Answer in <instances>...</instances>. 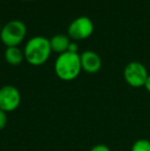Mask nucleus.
Returning a JSON list of instances; mask_svg holds the SVG:
<instances>
[{"instance_id": "3", "label": "nucleus", "mask_w": 150, "mask_h": 151, "mask_svg": "<svg viewBox=\"0 0 150 151\" xmlns=\"http://www.w3.org/2000/svg\"><path fill=\"white\" fill-rule=\"evenodd\" d=\"M26 34V25L20 20H12L2 27L0 39L6 47H12L18 46L25 39Z\"/></svg>"}, {"instance_id": "10", "label": "nucleus", "mask_w": 150, "mask_h": 151, "mask_svg": "<svg viewBox=\"0 0 150 151\" xmlns=\"http://www.w3.org/2000/svg\"><path fill=\"white\" fill-rule=\"evenodd\" d=\"M131 151H150V141L147 139H139L134 142Z\"/></svg>"}, {"instance_id": "15", "label": "nucleus", "mask_w": 150, "mask_h": 151, "mask_svg": "<svg viewBox=\"0 0 150 151\" xmlns=\"http://www.w3.org/2000/svg\"><path fill=\"white\" fill-rule=\"evenodd\" d=\"M1 29H2V26H1V22H0V32H1Z\"/></svg>"}, {"instance_id": "14", "label": "nucleus", "mask_w": 150, "mask_h": 151, "mask_svg": "<svg viewBox=\"0 0 150 151\" xmlns=\"http://www.w3.org/2000/svg\"><path fill=\"white\" fill-rule=\"evenodd\" d=\"M144 88H146V91H148V93H150V74L148 75V77H147L146 82H145V84H144Z\"/></svg>"}, {"instance_id": "9", "label": "nucleus", "mask_w": 150, "mask_h": 151, "mask_svg": "<svg viewBox=\"0 0 150 151\" xmlns=\"http://www.w3.org/2000/svg\"><path fill=\"white\" fill-rule=\"evenodd\" d=\"M4 58L5 61L11 66L20 65L25 59L24 52L20 50L18 46H12V47H6L4 52Z\"/></svg>"}, {"instance_id": "5", "label": "nucleus", "mask_w": 150, "mask_h": 151, "mask_svg": "<svg viewBox=\"0 0 150 151\" xmlns=\"http://www.w3.org/2000/svg\"><path fill=\"white\" fill-rule=\"evenodd\" d=\"M94 33V23L88 17H79L70 23L68 35L74 40H84Z\"/></svg>"}, {"instance_id": "12", "label": "nucleus", "mask_w": 150, "mask_h": 151, "mask_svg": "<svg viewBox=\"0 0 150 151\" xmlns=\"http://www.w3.org/2000/svg\"><path fill=\"white\" fill-rule=\"evenodd\" d=\"M90 151H111L108 146L104 145V144H98V145L94 146Z\"/></svg>"}, {"instance_id": "4", "label": "nucleus", "mask_w": 150, "mask_h": 151, "mask_svg": "<svg viewBox=\"0 0 150 151\" xmlns=\"http://www.w3.org/2000/svg\"><path fill=\"white\" fill-rule=\"evenodd\" d=\"M148 75L146 67L140 62H131L124 67L123 70V78L126 82L135 88L144 86Z\"/></svg>"}, {"instance_id": "8", "label": "nucleus", "mask_w": 150, "mask_h": 151, "mask_svg": "<svg viewBox=\"0 0 150 151\" xmlns=\"http://www.w3.org/2000/svg\"><path fill=\"white\" fill-rule=\"evenodd\" d=\"M70 42L71 41H70V39H69L68 36L64 35V34L55 35L50 39L52 52H57V54H59V55L68 52V47H69Z\"/></svg>"}, {"instance_id": "6", "label": "nucleus", "mask_w": 150, "mask_h": 151, "mask_svg": "<svg viewBox=\"0 0 150 151\" xmlns=\"http://www.w3.org/2000/svg\"><path fill=\"white\" fill-rule=\"evenodd\" d=\"M21 93L14 86H4L0 88V110L12 112L20 106Z\"/></svg>"}, {"instance_id": "11", "label": "nucleus", "mask_w": 150, "mask_h": 151, "mask_svg": "<svg viewBox=\"0 0 150 151\" xmlns=\"http://www.w3.org/2000/svg\"><path fill=\"white\" fill-rule=\"evenodd\" d=\"M6 123H7V115H6V112L0 110V131L6 127Z\"/></svg>"}, {"instance_id": "13", "label": "nucleus", "mask_w": 150, "mask_h": 151, "mask_svg": "<svg viewBox=\"0 0 150 151\" xmlns=\"http://www.w3.org/2000/svg\"><path fill=\"white\" fill-rule=\"evenodd\" d=\"M78 50V45L75 43V42H70L69 44V47H68V52H77Z\"/></svg>"}, {"instance_id": "7", "label": "nucleus", "mask_w": 150, "mask_h": 151, "mask_svg": "<svg viewBox=\"0 0 150 151\" xmlns=\"http://www.w3.org/2000/svg\"><path fill=\"white\" fill-rule=\"evenodd\" d=\"M81 69L86 73H97L102 67V60L97 52L93 50H85L80 55Z\"/></svg>"}, {"instance_id": "2", "label": "nucleus", "mask_w": 150, "mask_h": 151, "mask_svg": "<svg viewBox=\"0 0 150 151\" xmlns=\"http://www.w3.org/2000/svg\"><path fill=\"white\" fill-rule=\"evenodd\" d=\"M80 55L66 52L59 55L55 62V72L61 80L71 81L77 78L81 71Z\"/></svg>"}, {"instance_id": "16", "label": "nucleus", "mask_w": 150, "mask_h": 151, "mask_svg": "<svg viewBox=\"0 0 150 151\" xmlns=\"http://www.w3.org/2000/svg\"><path fill=\"white\" fill-rule=\"evenodd\" d=\"M24 1H33V0H24Z\"/></svg>"}, {"instance_id": "1", "label": "nucleus", "mask_w": 150, "mask_h": 151, "mask_svg": "<svg viewBox=\"0 0 150 151\" xmlns=\"http://www.w3.org/2000/svg\"><path fill=\"white\" fill-rule=\"evenodd\" d=\"M52 54L50 39L43 36H34L26 42L24 47L25 60L32 66H41Z\"/></svg>"}]
</instances>
